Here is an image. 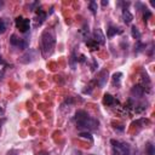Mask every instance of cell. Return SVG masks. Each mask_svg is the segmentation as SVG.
I'll return each instance as SVG.
<instances>
[{
  "instance_id": "cell-27",
  "label": "cell",
  "mask_w": 155,
  "mask_h": 155,
  "mask_svg": "<svg viewBox=\"0 0 155 155\" xmlns=\"http://www.w3.org/2000/svg\"><path fill=\"white\" fill-rule=\"evenodd\" d=\"M4 6V1L2 0H0V7H2Z\"/></svg>"
},
{
  "instance_id": "cell-7",
  "label": "cell",
  "mask_w": 155,
  "mask_h": 155,
  "mask_svg": "<svg viewBox=\"0 0 155 155\" xmlns=\"http://www.w3.org/2000/svg\"><path fill=\"white\" fill-rule=\"evenodd\" d=\"M46 12L45 11H42V10H39L38 8V11H36V13H35V27H38V25H40V24H42V22L45 21V18H46Z\"/></svg>"
},
{
  "instance_id": "cell-15",
  "label": "cell",
  "mask_w": 155,
  "mask_h": 155,
  "mask_svg": "<svg viewBox=\"0 0 155 155\" xmlns=\"http://www.w3.org/2000/svg\"><path fill=\"white\" fill-rule=\"evenodd\" d=\"M86 45H87L92 51L97 50V48H98V46H99V45H98L93 39H88V40H86Z\"/></svg>"
},
{
  "instance_id": "cell-4",
  "label": "cell",
  "mask_w": 155,
  "mask_h": 155,
  "mask_svg": "<svg viewBox=\"0 0 155 155\" xmlns=\"http://www.w3.org/2000/svg\"><path fill=\"white\" fill-rule=\"evenodd\" d=\"M15 23H16V27L18 28L19 31L22 33H25L29 30V27H30V21L28 18H24V17H17L15 19Z\"/></svg>"
},
{
  "instance_id": "cell-24",
  "label": "cell",
  "mask_w": 155,
  "mask_h": 155,
  "mask_svg": "<svg viewBox=\"0 0 155 155\" xmlns=\"http://www.w3.org/2000/svg\"><path fill=\"white\" fill-rule=\"evenodd\" d=\"M78 61H79V62H81V63H82V62H85V56H84V54H81V56H80V58H78Z\"/></svg>"
},
{
  "instance_id": "cell-17",
  "label": "cell",
  "mask_w": 155,
  "mask_h": 155,
  "mask_svg": "<svg viewBox=\"0 0 155 155\" xmlns=\"http://www.w3.org/2000/svg\"><path fill=\"white\" fill-rule=\"evenodd\" d=\"M121 76H122L121 73H115V74L113 75V84H114V85H120Z\"/></svg>"
},
{
  "instance_id": "cell-13",
  "label": "cell",
  "mask_w": 155,
  "mask_h": 155,
  "mask_svg": "<svg viewBox=\"0 0 155 155\" xmlns=\"http://www.w3.org/2000/svg\"><path fill=\"white\" fill-rule=\"evenodd\" d=\"M108 75V71L107 70H104V71H102L101 74H99V78H97V85L98 86H103L104 84H105V76Z\"/></svg>"
},
{
  "instance_id": "cell-19",
  "label": "cell",
  "mask_w": 155,
  "mask_h": 155,
  "mask_svg": "<svg viewBox=\"0 0 155 155\" xmlns=\"http://www.w3.org/2000/svg\"><path fill=\"white\" fill-rule=\"evenodd\" d=\"M88 6H90V8H91V11H92L93 13H96V12H97V2L91 1V2L88 4Z\"/></svg>"
},
{
  "instance_id": "cell-1",
  "label": "cell",
  "mask_w": 155,
  "mask_h": 155,
  "mask_svg": "<svg viewBox=\"0 0 155 155\" xmlns=\"http://www.w3.org/2000/svg\"><path fill=\"white\" fill-rule=\"evenodd\" d=\"M75 124L78 128H85V130H97L99 121L92 116L88 115V113H86L85 110H78L75 113L74 116Z\"/></svg>"
},
{
  "instance_id": "cell-18",
  "label": "cell",
  "mask_w": 155,
  "mask_h": 155,
  "mask_svg": "<svg viewBox=\"0 0 155 155\" xmlns=\"http://www.w3.org/2000/svg\"><path fill=\"white\" fill-rule=\"evenodd\" d=\"M80 137H81V138H85V139H88L90 142L93 140V139H92V136H91L88 132H81V133H80Z\"/></svg>"
},
{
  "instance_id": "cell-12",
  "label": "cell",
  "mask_w": 155,
  "mask_h": 155,
  "mask_svg": "<svg viewBox=\"0 0 155 155\" xmlns=\"http://www.w3.org/2000/svg\"><path fill=\"white\" fill-rule=\"evenodd\" d=\"M121 33H122L121 29L115 28V27H109V28H108V31H107V36H108V38H113L114 35H116V34H121Z\"/></svg>"
},
{
  "instance_id": "cell-2",
  "label": "cell",
  "mask_w": 155,
  "mask_h": 155,
  "mask_svg": "<svg viewBox=\"0 0 155 155\" xmlns=\"http://www.w3.org/2000/svg\"><path fill=\"white\" fill-rule=\"evenodd\" d=\"M56 45V35L52 30L47 29L41 35V52L44 57H48L52 54Z\"/></svg>"
},
{
  "instance_id": "cell-25",
  "label": "cell",
  "mask_w": 155,
  "mask_h": 155,
  "mask_svg": "<svg viewBox=\"0 0 155 155\" xmlns=\"http://www.w3.org/2000/svg\"><path fill=\"white\" fill-rule=\"evenodd\" d=\"M102 5H103V6H105V5H108V0H107V1H105V0H104V1H102Z\"/></svg>"
},
{
  "instance_id": "cell-3",
  "label": "cell",
  "mask_w": 155,
  "mask_h": 155,
  "mask_svg": "<svg viewBox=\"0 0 155 155\" xmlns=\"http://www.w3.org/2000/svg\"><path fill=\"white\" fill-rule=\"evenodd\" d=\"M111 143V149H113V155H130V145L127 143H122L115 139L110 140Z\"/></svg>"
},
{
  "instance_id": "cell-6",
  "label": "cell",
  "mask_w": 155,
  "mask_h": 155,
  "mask_svg": "<svg viewBox=\"0 0 155 155\" xmlns=\"http://www.w3.org/2000/svg\"><path fill=\"white\" fill-rule=\"evenodd\" d=\"M35 56H36V51H35V50H28L24 54L21 56L19 62H21V63H24V64H25V63H30V62L34 61Z\"/></svg>"
},
{
  "instance_id": "cell-10",
  "label": "cell",
  "mask_w": 155,
  "mask_h": 155,
  "mask_svg": "<svg viewBox=\"0 0 155 155\" xmlns=\"http://www.w3.org/2000/svg\"><path fill=\"white\" fill-rule=\"evenodd\" d=\"M103 103H104L105 105H114V104H119V101L115 99L111 94L105 93L104 97H103Z\"/></svg>"
},
{
  "instance_id": "cell-23",
  "label": "cell",
  "mask_w": 155,
  "mask_h": 155,
  "mask_svg": "<svg viewBox=\"0 0 155 155\" xmlns=\"http://www.w3.org/2000/svg\"><path fill=\"white\" fill-rule=\"evenodd\" d=\"M7 155H19V154H18V151H17V150L11 149L10 151H7Z\"/></svg>"
},
{
  "instance_id": "cell-28",
  "label": "cell",
  "mask_w": 155,
  "mask_h": 155,
  "mask_svg": "<svg viewBox=\"0 0 155 155\" xmlns=\"http://www.w3.org/2000/svg\"><path fill=\"white\" fill-rule=\"evenodd\" d=\"M0 126H1V122H0Z\"/></svg>"
},
{
  "instance_id": "cell-11",
  "label": "cell",
  "mask_w": 155,
  "mask_h": 155,
  "mask_svg": "<svg viewBox=\"0 0 155 155\" xmlns=\"http://www.w3.org/2000/svg\"><path fill=\"white\" fill-rule=\"evenodd\" d=\"M122 19H124V22H125L126 24H130V23L132 22V19H133L132 13H131L127 8H124V10H122Z\"/></svg>"
},
{
  "instance_id": "cell-14",
  "label": "cell",
  "mask_w": 155,
  "mask_h": 155,
  "mask_svg": "<svg viewBox=\"0 0 155 155\" xmlns=\"http://www.w3.org/2000/svg\"><path fill=\"white\" fill-rule=\"evenodd\" d=\"M131 34H132V36L137 40V41H139L140 40V33H139V30H138V28L136 27V25H133L132 28H131Z\"/></svg>"
},
{
  "instance_id": "cell-8",
  "label": "cell",
  "mask_w": 155,
  "mask_h": 155,
  "mask_svg": "<svg viewBox=\"0 0 155 155\" xmlns=\"http://www.w3.org/2000/svg\"><path fill=\"white\" fill-rule=\"evenodd\" d=\"M93 35H94L93 40H94L98 45H103V44L105 42V36H104V34L102 33L101 29H96L94 33H93Z\"/></svg>"
},
{
  "instance_id": "cell-22",
  "label": "cell",
  "mask_w": 155,
  "mask_h": 155,
  "mask_svg": "<svg viewBox=\"0 0 155 155\" xmlns=\"http://www.w3.org/2000/svg\"><path fill=\"white\" fill-rule=\"evenodd\" d=\"M143 47H145V45H144V44H140V41H138V45H137V47H136V48H137L136 51H137V52H138V51H142Z\"/></svg>"
},
{
  "instance_id": "cell-20",
  "label": "cell",
  "mask_w": 155,
  "mask_h": 155,
  "mask_svg": "<svg viewBox=\"0 0 155 155\" xmlns=\"http://www.w3.org/2000/svg\"><path fill=\"white\" fill-rule=\"evenodd\" d=\"M5 30H6V25H5V22L0 18V34H2V33H5Z\"/></svg>"
},
{
  "instance_id": "cell-16",
  "label": "cell",
  "mask_w": 155,
  "mask_h": 155,
  "mask_svg": "<svg viewBox=\"0 0 155 155\" xmlns=\"http://www.w3.org/2000/svg\"><path fill=\"white\" fill-rule=\"evenodd\" d=\"M145 154L147 155H155V149H154V145L151 143H148L145 145Z\"/></svg>"
},
{
  "instance_id": "cell-5",
  "label": "cell",
  "mask_w": 155,
  "mask_h": 155,
  "mask_svg": "<svg viewBox=\"0 0 155 155\" xmlns=\"http://www.w3.org/2000/svg\"><path fill=\"white\" fill-rule=\"evenodd\" d=\"M10 44L13 45V46H16V47H19V48H27V46H28V44H27L25 40L18 38V36L15 35V34L11 35V38H10Z\"/></svg>"
},
{
  "instance_id": "cell-9",
  "label": "cell",
  "mask_w": 155,
  "mask_h": 155,
  "mask_svg": "<svg viewBox=\"0 0 155 155\" xmlns=\"http://www.w3.org/2000/svg\"><path fill=\"white\" fill-rule=\"evenodd\" d=\"M144 92H145V90H144L140 85H134V86L132 87V90H131V94H132L133 97H137V98L142 97V96L144 94Z\"/></svg>"
},
{
  "instance_id": "cell-26",
  "label": "cell",
  "mask_w": 155,
  "mask_h": 155,
  "mask_svg": "<svg viewBox=\"0 0 155 155\" xmlns=\"http://www.w3.org/2000/svg\"><path fill=\"white\" fill-rule=\"evenodd\" d=\"M0 63H1V64H4V63H5V61L1 58V56H0Z\"/></svg>"
},
{
  "instance_id": "cell-21",
  "label": "cell",
  "mask_w": 155,
  "mask_h": 155,
  "mask_svg": "<svg viewBox=\"0 0 155 155\" xmlns=\"http://www.w3.org/2000/svg\"><path fill=\"white\" fill-rule=\"evenodd\" d=\"M150 16H151V12H150V11H148L147 8H144V16H143V18H144V21H148Z\"/></svg>"
}]
</instances>
